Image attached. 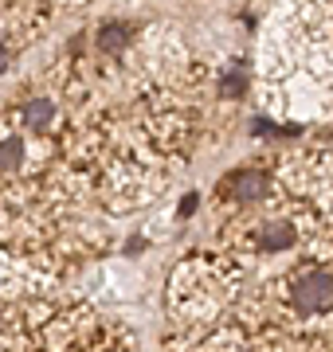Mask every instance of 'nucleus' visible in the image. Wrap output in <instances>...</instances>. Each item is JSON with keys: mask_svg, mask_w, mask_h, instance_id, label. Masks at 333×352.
Returning a JSON list of instances; mask_svg holds the SVG:
<instances>
[{"mask_svg": "<svg viewBox=\"0 0 333 352\" xmlns=\"http://www.w3.org/2000/svg\"><path fill=\"white\" fill-rule=\"evenodd\" d=\"M294 305L302 314H321V309H330L333 305V274H325V270L306 274L294 286Z\"/></svg>", "mask_w": 333, "mask_h": 352, "instance_id": "nucleus-1", "label": "nucleus"}, {"mask_svg": "<svg viewBox=\"0 0 333 352\" xmlns=\"http://www.w3.org/2000/svg\"><path fill=\"white\" fill-rule=\"evenodd\" d=\"M219 94H224V98H244L247 94V75L239 67H231L228 75L219 78Z\"/></svg>", "mask_w": 333, "mask_h": 352, "instance_id": "nucleus-7", "label": "nucleus"}, {"mask_svg": "<svg viewBox=\"0 0 333 352\" xmlns=\"http://www.w3.org/2000/svg\"><path fill=\"white\" fill-rule=\"evenodd\" d=\"M228 188H231V196H235V200L255 204V200H263V196H267L270 180H267V173H263V168H235V173L228 176Z\"/></svg>", "mask_w": 333, "mask_h": 352, "instance_id": "nucleus-2", "label": "nucleus"}, {"mask_svg": "<svg viewBox=\"0 0 333 352\" xmlns=\"http://www.w3.org/2000/svg\"><path fill=\"white\" fill-rule=\"evenodd\" d=\"M55 110H59V106H55L52 98H36V102H28V106H24V126L32 129V133H43V129H47V126L55 122Z\"/></svg>", "mask_w": 333, "mask_h": 352, "instance_id": "nucleus-5", "label": "nucleus"}, {"mask_svg": "<svg viewBox=\"0 0 333 352\" xmlns=\"http://www.w3.org/2000/svg\"><path fill=\"white\" fill-rule=\"evenodd\" d=\"M24 138H4L0 141V168H20L24 164Z\"/></svg>", "mask_w": 333, "mask_h": 352, "instance_id": "nucleus-6", "label": "nucleus"}, {"mask_svg": "<svg viewBox=\"0 0 333 352\" xmlns=\"http://www.w3.org/2000/svg\"><path fill=\"white\" fill-rule=\"evenodd\" d=\"M196 200H200V196H184V204H180V215H193V212H196Z\"/></svg>", "mask_w": 333, "mask_h": 352, "instance_id": "nucleus-9", "label": "nucleus"}, {"mask_svg": "<svg viewBox=\"0 0 333 352\" xmlns=\"http://www.w3.org/2000/svg\"><path fill=\"white\" fill-rule=\"evenodd\" d=\"M8 63H12V51H8V43H0V75L8 71Z\"/></svg>", "mask_w": 333, "mask_h": 352, "instance_id": "nucleus-8", "label": "nucleus"}, {"mask_svg": "<svg viewBox=\"0 0 333 352\" xmlns=\"http://www.w3.org/2000/svg\"><path fill=\"white\" fill-rule=\"evenodd\" d=\"M294 239H298V231L290 223H267L259 231V247L263 251H290Z\"/></svg>", "mask_w": 333, "mask_h": 352, "instance_id": "nucleus-4", "label": "nucleus"}, {"mask_svg": "<svg viewBox=\"0 0 333 352\" xmlns=\"http://www.w3.org/2000/svg\"><path fill=\"white\" fill-rule=\"evenodd\" d=\"M129 36H133V28L129 24H122V20H106V24L98 28L94 43H98V51H106V55H118V51H126Z\"/></svg>", "mask_w": 333, "mask_h": 352, "instance_id": "nucleus-3", "label": "nucleus"}]
</instances>
